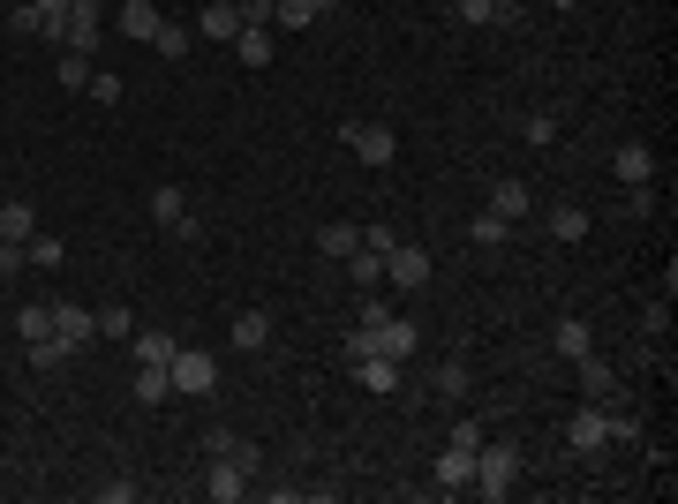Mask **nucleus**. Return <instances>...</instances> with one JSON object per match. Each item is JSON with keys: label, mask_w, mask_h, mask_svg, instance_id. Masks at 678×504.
<instances>
[{"label": "nucleus", "mask_w": 678, "mask_h": 504, "mask_svg": "<svg viewBox=\"0 0 678 504\" xmlns=\"http://www.w3.org/2000/svg\"><path fill=\"white\" fill-rule=\"evenodd\" d=\"M61 256H68L61 242H39V234H31V264H39V271H61Z\"/></svg>", "instance_id": "42"}, {"label": "nucleus", "mask_w": 678, "mask_h": 504, "mask_svg": "<svg viewBox=\"0 0 678 504\" xmlns=\"http://www.w3.org/2000/svg\"><path fill=\"white\" fill-rule=\"evenodd\" d=\"M520 136L543 151V143H558V121H551V114H528V121H520Z\"/></svg>", "instance_id": "40"}, {"label": "nucleus", "mask_w": 678, "mask_h": 504, "mask_svg": "<svg viewBox=\"0 0 678 504\" xmlns=\"http://www.w3.org/2000/svg\"><path fill=\"white\" fill-rule=\"evenodd\" d=\"M31 234H39V211L8 196V204H0V242H31Z\"/></svg>", "instance_id": "24"}, {"label": "nucleus", "mask_w": 678, "mask_h": 504, "mask_svg": "<svg viewBox=\"0 0 678 504\" xmlns=\"http://www.w3.org/2000/svg\"><path fill=\"white\" fill-rule=\"evenodd\" d=\"M234 45H242V68H272V31H264V23H242Z\"/></svg>", "instance_id": "23"}, {"label": "nucleus", "mask_w": 678, "mask_h": 504, "mask_svg": "<svg viewBox=\"0 0 678 504\" xmlns=\"http://www.w3.org/2000/svg\"><path fill=\"white\" fill-rule=\"evenodd\" d=\"M467 242H475L483 256L506 249V242H512V218H498V211H475V218H467Z\"/></svg>", "instance_id": "16"}, {"label": "nucleus", "mask_w": 678, "mask_h": 504, "mask_svg": "<svg viewBox=\"0 0 678 504\" xmlns=\"http://www.w3.org/2000/svg\"><path fill=\"white\" fill-rule=\"evenodd\" d=\"M53 332L68 339L76 354H84L91 339H98V309H84V301H53Z\"/></svg>", "instance_id": "8"}, {"label": "nucleus", "mask_w": 678, "mask_h": 504, "mask_svg": "<svg viewBox=\"0 0 678 504\" xmlns=\"http://www.w3.org/2000/svg\"><path fill=\"white\" fill-rule=\"evenodd\" d=\"M242 490H250V467L242 460H212L204 467V497L212 504H242Z\"/></svg>", "instance_id": "9"}, {"label": "nucleus", "mask_w": 678, "mask_h": 504, "mask_svg": "<svg viewBox=\"0 0 678 504\" xmlns=\"http://www.w3.org/2000/svg\"><path fill=\"white\" fill-rule=\"evenodd\" d=\"M91 98H98V106H121V76H114V68H91Z\"/></svg>", "instance_id": "38"}, {"label": "nucleus", "mask_w": 678, "mask_h": 504, "mask_svg": "<svg viewBox=\"0 0 678 504\" xmlns=\"http://www.w3.org/2000/svg\"><path fill=\"white\" fill-rule=\"evenodd\" d=\"M8 31H15V39H45V15H39V8H31V0H23V8L8 15Z\"/></svg>", "instance_id": "39"}, {"label": "nucleus", "mask_w": 678, "mask_h": 504, "mask_svg": "<svg viewBox=\"0 0 678 504\" xmlns=\"http://www.w3.org/2000/svg\"><path fill=\"white\" fill-rule=\"evenodd\" d=\"M197 31H204V39H234V31H242V8H234V0H212V8L197 15Z\"/></svg>", "instance_id": "26"}, {"label": "nucleus", "mask_w": 678, "mask_h": 504, "mask_svg": "<svg viewBox=\"0 0 678 504\" xmlns=\"http://www.w3.org/2000/svg\"><path fill=\"white\" fill-rule=\"evenodd\" d=\"M640 332H648V339H664V332H671V287H664V294L640 309Z\"/></svg>", "instance_id": "35"}, {"label": "nucleus", "mask_w": 678, "mask_h": 504, "mask_svg": "<svg viewBox=\"0 0 678 504\" xmlns=\"http://www.w3.org/2000/svg\"><path fill=\"white\" fill-rule=\"evenodd\" d=\"M204 452H212V460H242V467H250V474H256V467H264V460H256V444H250V437H234L226 421H219V429H204Z\"/></svg>", "instance_id": "14"}, {"label": "nucleus", "mask_w": 678, "mask_h": 504, "mask_svg": "<svg viewBox=\"0 0 678 504\" xmlns=\"http://www.w3.org/2000/svg\"><path fill=\"white\" fill-rule=\"evenodd\" d=\"M173 392H189V399H204V392H219V354H204V346H173Z\"/></svg>", "instance_id": "3"}, {"label": "nucleus", "mask_w": 678, "mask_h": 504, "mask_svg": "<svg viewBox=\"0 0 678 504\" xmlns=\"http://www.w3.org/2000/svg\"><path fill=\"white\" fill-rule=\"evenodd\" d=\"M242 23H272V0H242Z\"/></svg>", "instance_id": "46"}, {"label": "nucleus", "mask_w": 678, "mask_h": 504, "mask_svg": "<svg viewBox=\"0 0 678 504\" xmlns=\"http://www.w3.org/2000/svg\"><path fill=\"white\" fill-rule=\"evenodd\" d=\"M159 23H167V15H159L151 0H121V31H128V39H151Z\"/></svg>", "instance_id": "27"}, {"label": "nucleus", "mask_w": 678, "mask_h": 504, "mask_svg": "<svg viewBox=\"0 0 678 504\" xmlns=\"http://www.w3.org/2000/svg\"><path fill=\"white\" fill-rule=\"evenodd\" d=\"M354 377H362V392L392 399V392H400V362H384V354H362V362H354Z\"/></svg>", "instance_id": "15"}, {"label": "nucleus", "mask_w": 678, "mask_h": 504, "mask_svg": "<svg viewBox=\"0 0 678 504\" xmlns=\"http://www.w3.org/2000/svg\"><path fill=\"white\" fill-rule=\"evenodd\" d=\"M565 444H573V452H581V460H595V452H603V444H618V437H611V407H603V399H589V407H581V415L565 421Z\"/></svg>", "instance_id": "4"}, {"label": "nucleus", "mask_w": 678, "mask_h": 504, "mask_svg": "<svg viewBox=\"0 0 678 504\" xmlns=\"http://www.w3.org/2000/svg\"><path fill=\"white\" fill-rule=\"evenodd\" d=\"M595 346V332H589V317H565V324H558L551 332V354H565V362H581V354H589Z\"/></svg>", "instance_id": "18"}, {"label": "nucleus", "mask_w": 678, "mask_h": 504, "mask_svg": "<svg viewBox=\"0 0 678 504\" xmlns=\"http://www.w3.org/2000/svg\"><path fill=\"white\" fill-rule=\"evenodd\" d=\"M392 242H400L392 226H362V249H370V256H384V249H392Z\"/></svg>", "instance_id": "44"}, {"label": "nucleus", "mask_w": 678, "mask_h": 504, "mask_svg": "<svg viewBox=\"0 0 678 504\" xmlns=\"http://www.w3.org/2000/svg\"><path fill=\"white\" fill-rule=\"evenodd\" d=\"M167 392H173V369H167V362H136V399H144V407H159Z\"/></svg>", "instance_id": "21"}, {"label": "nucleus", "mask_w": 678, "mask_h": 504, "mask_svg": "<svg viewBox=\"0 0 678 504\" xmlns=\"http://www.w3.org/2000/svg\"><path fill=\"white\" fill-rule=\"evenodd\" d=\"M98 504H136V482H98Z\"/></svg>", "instance_id": "45"}, {"label": "nucleus", "mask_w": 678, "mask_h": 504, "mask_svg": "<svg viewBox=\"0 0 678 504\" xmlns=\"http://www.w3.org/2000/svg\"><path fill=\"white\" fill-rule=\"evenodd\" d=\"M611 173H618L626 189H648V181H656V151H648V143H618V159H611Z\"/></svg>", "instance_id": "11"}, {"label": "nucleus", "mask_w": 678, "mask_h": 504, "mask_svg": "<svg viewBox=\"0 0 678 504\" xmlns=\"http://www.w3.org/2000/svg\"><path fill=\"white\" fill-rule=\"evenodd\" d=\"M512 482H520V452H512V444H475V482H467V490L512 497Z\"/></svg>", "instance_id": "2"}, {"label": "nucleus", "mask_w": 678, "mask_h": 504, "mask_svg": "<svg viewBox=\"0 0 678 504\" xmlns=\"http://www.w3.org/2000/svg\"><path fill=\"white\" fill-rule=\"evenodd\" d=\"M317 249L332 256V264H347V256L362 249V226H354V218H332V226H325V234H317Z\"/></svg>", "instance_id": "17"}, {"label": "nucleus", "mask_w": 678, "mask_h": 504, "mask_svg": "<svg viewBox=\"0 0 678 504\" xmlns=\"http://www.w3.org/2000/svg\"><path fill=\"white\" fill-rule=\"evenodd\" d=\"M128 332H136L128 301H106V309H98V339H128Z\"/></svg>", "instance_id": "33"}, {"label": "nucleus", "mask_w": 678, "mask_h": 504, "mask_svg": "<svg viewBox=\"0 0 678 504\" xmlns=\"http://www.w3.org/2000/svg\"><path fill=\"white\" fill-rule=\"evenodd\" d=\"M234 346H242V354H264V346H272V317H264V309H242V317H234Z\"/></svg>", "instance_id": "19"}, {"label": "nucleus", "mask_w": 678, "mask_h": 504, "mask_svg": "<svg viewBox=\"0 0 678 504\" xmlns=\"http://www.w3.org/2000/svg\"><path fill=\"white\" fill-rule=\"evenodd\" d=\"M15 332H23V346L45 339V332H53V301H23V309H15Z\"/></svg>", "instance_id": "29"}, {"label": "nucleus", "mask_w": 678, "mask_h": 504, "mask_svg": "<svg viewBox=\"0 0 678 504\" xmlns=\"http://www.w3.org/2000/svg\"><path fill=\"white\" fill-rule=\"evenodd\" d=\"M31 8H39V15H68L76 0H31Z\"/></svg>", "instance_id": "47"}, {"label": "nucleus", "mask_w": 678, "mask_h": 504, "mask_svg": "<svg viewBox=\"0 0 678 504\" xmlns=\"http://www.w3.org/2000/svg\"><path fill=\"white\" fill-rule=\"evenodd\" d=\"M151 218H159V226H173V234H181V242H189V234H197V218H189V196H181V189H173V181H159V189H151Z\"/></svg>", "instance_id": "10"}, {"label": "nucleus", "mask_w": 678, "mask_h": 504, "mask_svg": "<svg viewBox=\"0 0 678 504\" xmlns=\"http://www.w3.org/2000/svg\"><path fill=\"white\" fill-rule=\"evenodd\" d=\"M31 264V242H0V279H15Z\"/></svg>", "instance_id": "41"}, {"label": "nucleus", "mask_w": 678, "mask_h": 504, "mask_svg": "<svg viewBox=\"0 0 678 504\" xmlns=\"http://www.w3.org/2000/svg\"><path fill=\"white\" fill-rule=\"evenodd\" d=\"M151 45H159L167 61H189V31H181V23H159V31H151Z\"/></svg>", "instance_id": "37"}, {"label": "nucleus", "mask_w": 678, "mask_h": 504, "mask_svg": "<svg viewBox=\"0 0 678 504\" xmlns=\"http://www.w3.org/2000/svg\"><path fill=\"white\" fill-rule=\"evenodd\" d=\"M317 15H325V0H272V23H279V31H309Z\"/></svg>", "instance_id": "25"}, {"label": "nucleus", "mask_w": 678, "mask_h": 504, "mask_svg": "<svg viewBox=\"0 0 678 504\" xmlns=\"http://www.w3.org/2000/svg\"><path fill=\"white\" fill-rule=\"evenodd\" d=\"M460 23H506V0H453Z\"/></svg>", "instance_id": "34"}, {"label": "nucleus", "mask_w": 678, "mask_h": 504, "mask_svg": "<svg viewBox=\"0 0 678 504\" xmlns=\"http://www.w3.org/2000/svg\"><path fill=\"white\" fill-rule=\"evenodd\" d=\"M128 354H136V362H173V339L167 332H128Z\"/></svg>", "instance_id": "30"}, {"label": "nucleus", "mask_w": 678, "mask_h": 504, "mask_svg": "<svg viewBox=\"0 0 678 504\" xmlns=\"http://www.w3.org/2000/svg\"><path fill=\"white\" fill-rule=\"evenodd\" d=\"M53 68H61V90H84L91 84V53H53Z\"/></svg>", "instance_id": "32"}, {"label": "nucleus", "mask_w": 678, "mask_h": 504, "mask_svg": "<svg viewBox=\"0 0 678 504\" xmlns=\"http://www.w3.org/2000/svg\"><path fill=\"white\" fill-rule=\"evenodd\" d=\"M551 8H581V0H551Z\"/></svg>", "instance_id": "48"}, {"label": "nucleus", "mask_w": 678, "mask_h": 504, "mask_svg": "<svg viewBox=\"0 0 678 504\" xmlns=\"http://www.w3.org/2000/svg\"><path fill=\"white\" fill-rule=\"evenodd\" d=\"M98 31H106L98 0H76V8H68V23H61V45H53V53H98Z\"/></svg>", "instance_id": "7"}, {"label": "nucleus", "mask_w": 678, "mask_h": 504, "mask_svg": "<svg viewBox=\"0 0 678 504\" xmlns=\"http://www.w3.org/2000/svg\"><path fill=\"white\" fill-rule=\"evenodd\" d=\"M430 482H437V490H467V482H475V452L445 444V452H437V467H430Z\"/></svg>", "instance_id": "13"}, {"label": "nucleus", "mask_w": 678, "mask_h": 504, "mask_svg": "<svg viewBox=\"0 0 678 504\" xmlns=\"http://www.w3.org/2000/svg\"><path fill=\"white\" fill-rule=\"evenodd\" d=\"M362 354H384V362H415V354H423V332H415L407 317L354 324V339H347V362H362Z\"/></svg>", "instance_id": "1"}, {"label": "nucleus", "mask_w": 678, "mask_h": 504, "mask_svg": "<svg viewBox=\"0 0 678 504\" xmlns=\"http://www.w3.org/2000/svg\"><path fill=\"white\" fill-rule=\"evenodd\" d=\"M68 362H76V346H68V339H61V332L31 339V369H45V377H53V369H68Z\"/></svg>", "instance_id": "20"}, {"label": "nucleus", "mask_w": 678, "mask_h": 504, "mask_svg": "<svg viewBox=\"0 0 678 504\" xmlns=\"http://www.w3.org/2000/svg\"><path fill=\"white\" fill-rule=\"evenodd\" d=\"M430 384H437L445 399H460V392H467V362H437V369H430Z\"/></svg>", "instance_id": "36"}, {"label": "nucleus", "mask_w": 678, "mask_h": 504, "mask_svg": "<svg viewBox=\"0 0 678 504\" xmlns=\"http://www.w3.org/2000/svg\"><path fill=\"white\" fill-rule=\"evenodd\" d=\"M347 271H354V287H362V294H370V287H384V256H370V249L347 256Z\"/></svg>", "instance_id": "31"}, {"label": "nucleus", "mask_w": 678, "mask_h": 504, "mask_svg": "<svg viewBox=\"0 0 678 504\" xmlns=\"http://www.w3.org/2000/svg\"><path fill=\"white\" fill-rule=\"evenodd\" d=\"M445 444H460V452H475V444H483V421H453V437H445Z\"/></svg>", "instance_id": "43"}, {"label": "nucleus", "mask_w": 678, "mask_h": 504, "mask_svg": "<svg viewBox=\"0 0 678 504\" xmlns=\"http://www.w3.org/2000/svg\"><path fill=\"white\" fill-rule=\"evenodd\" d=\"M339 136H347V151H354L362 167H392V151H400V136H392L384 121H347Z\"/></svg>", "instance_id": "6"}, {"label": "nucleus", "mask_w": 678, "mask_h": 504, "mask_svg": "<svg viewBox=\"0 0 678 504\" xmlns=\"http://www.w3.org/2000/svg\"><path fill=\"white\" fill-rule=\"evenodd\" d=\"M551 242H589V211H581V204H558L551 211Z\"/></svg>", "instance_id": "28"}, {"label": "nucleus", "mask_w": 678, "mask_h": 504, "mask_svg": "<svg viewBox=\"0 0 678 504\" xmlns=\"http://www.w3.org/2000/svg\"><path fill=\"white\" fill-rule=\"evenodd\" d=\"M423 279H430V249H423V242H392V249H384V287L415 294Z\"/></svg>", "instance_id": "5"}, {"label": "nucleus", "mask_w": 678, "mask_h": 504, "mask_svg": "<svg viewBox=\"0 0 678 504\" xmlns=\"http://www.w3.org/2000/svg\"><path fill=\"white\" fill-rule=\"evenodd\" d=\"M573 369H581V399H603V407H611V392H618V369H611L595 346L581 354V362H573Z\"/></svg>", "instance_id": "12"}, {"label": "nucleus", "mask_w": 678, "mask_h": 504, "mask_svg": "<svg viewBox=\"0 0 678 504\" xmlns=\"http://www.w3.org/2000/svg\"><path fill=\"white\" fill-rule=\"evenodd\" d=\"M528 204H536L528 181H490V211H498V218H528Z\"/></svg>", "instance_id": "22"}, {"label": "nucleus", "mask_w": 678, "mask_h": 504, "mask_svg": "<svg viewBox=\"0 0 678 504\" xmlns=\"http://www.w3.org/2000/svg\"><path fill=\"white\" fill-rule=\"evenodd\" d=\"M325 8H339V0H325Z\"/></svg>", "instance_id": "49"}]
</instances>
